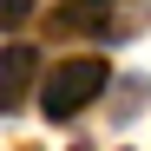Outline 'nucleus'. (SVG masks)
<instances>
[{
    "instance_id": "obj_1",
    "label": "nucleus",
    "mask_w": 151,
    "mask_h": 151,
    "mask_svg": "<svg viewBox=\"0 0 151 151\" xmlns=\"http://www.w3.org/2000/svg\"><path fill=\"white\" fill-rule=\"evenodd\" d=\"M105 79H112V66L99 59V53H79V59H59L53 72H46V86H40V112L53 118V125H66V118H79L99 92H105Z\"/></svg>"
},
{
    "instance_id": "obj_2",
    "label": "nucleus",
    "mask_w": 151,
    "mask_h": 151,
    "mask_svg": "<svg viewBox=\"0 0 151 151\" xmlns=\"http://www.w3.org/2000/svg\"><path fill=\"white\" fill-rule=\"evenodd\" d=\"M33 72H40L33 46H0V112H13L20 99L33 92Z\"/></svg>"
},
{
    "instance_id": "obj_3",
    "label": "nucleus",
    "mask_w": 151,
    "mask_h": 151,
    "mask_svg": "<svg viewBox=\"0 0 151 151\" xmlns=\"http://www.w3.org/2000/svg\"><path fill=\"white\" fill-rule=\"evenodd\" d=\"M20 20H33V0H0V33H13Z\"/></svg>"
},
{
    "instance_id": "obj_4",
    "label": "nucleus",
    "mask_w": 151,
    "mask_h": 151,
    "mask_svg": "<svg viewBox=\"0 0 151 151\" xmlns=\"http://www.w3.org/2000/svg\"><path fill=\"white\" fill-rule=\"evenodd\" d=\"M86 7H99V0H86Z\"/></svg>"
}]
</instances>
